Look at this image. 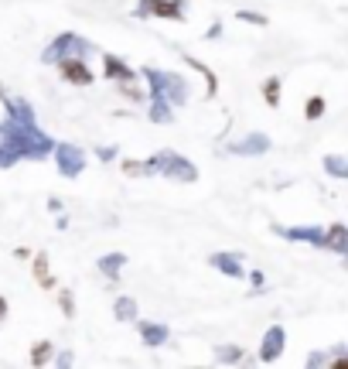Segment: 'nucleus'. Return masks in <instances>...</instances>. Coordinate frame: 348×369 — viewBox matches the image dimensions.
<instances>
[{"label": "nucleus", "mask_w": 348, "mask_h": 369, "mask_svg": "<svg viewBox=\"0 0 348 369\" xmlns=\"http://www.w3.org/2000/svg\"><path fill=\"white\" fill-rule=\"evenodd\" d=\"M144 76L151 79L154 92H161V96H164L168 103H174V106H181V103L188 99V86H184L177 76H171V72H154V69H147Z\"/></svg>", "instance_id": "1"}, {"label": "nucleus", "mask_w": 348, "mask_h": 369, "mask_svg": "<svg viewBox=\"0 0 348 369\" xmlns=\"http://www.w3.org/2000/svg\"><path fill=\"white\" fill-rule=\"evenodd\" d=\"M55 154H58V171L65 175V178H76L83 168H86V154L79 151V147H72V144H58V147H52Z\"/></svg>", "instance_id": "2"}, {"label": "nucleus", "mask_w": 348, "mask_h": 369, "mask_svg": "<svg viewBox=\"0 0 348 369\" xmlns=\"http://www.w3.org/2000/svg\"><path fill=\"white\" fill-rule=\"evenodd\" d=\"M58 65H62V76H65L69 83H76V86H89V83H92V72H89L83 62H76V59H58Z\"/></svg>", "instance_id": "3"}, {"label": "nucleus", "mask_w": 348, "mask_h": 369, "mask_svg": "<svg viewBox=\"0 0 348 369\" xmlns=\"http://www.w3.org/2000/svg\"><path fill=\"white\" fill-rule=\"evenodd\" d=\"M280 352H283V328H276V325H273V328L266 332V339H263L260 359H263V363H273Z\"/></svg>", "instance_id": "4"}, {"label": "nucleus", "mask_w": 348, "mask_h": 369, "mask_svg": "<svg viewBox=\"0 0 348 369\" xmlns=\"http://www.w3.org/2000/svg\"><path fill=\"white\" fill-rule=\"evenodd\" d=\"M147 10H154L157 17H171V21L181 17V3H177V0H144L140 14H147Z\"/></svg>", "instance_id": "5"}, {"label": "nucleus", "mask_w": 348, "mask_h": 369, "mask_svg": "<svg viewBox=\"0 0 348 369\" xmlns=\"http://www.w3.org/2000/svg\"><path fill=\"white\" fill-rule=\"evenodd\" d=\"M164 175H171V178H181V182H195L198 175H195V168L184 161V158H177V154H171V161L164 165Z\"/></svg>", "instance_id": "6"}, {"label": "nucleus", "mask_w": 348, "mask_h": 369, "mask_svg": "<svg viewBox=\"0 0 348 369\" xmlns=\"http://www.w3.org/2000/svg\"><path fill=\"white\" fill-rule=\"evenodd\" d=\"M212 267H219L222 274H229V277H243L239 257H232V253H215V257H212Z\"/></svg>", "instance_id": "7"}, {"label": "nucleus", "mask_w": 348, "mask_h": 369, "mask_svg": "<svg viewBox=\"0 0 348 369\" xmlns=\"http://www.w3.org/2000/svg\"><path fill=\"white\" fill-rule=\"evenodd\" d=\"M270 147V140L263 137V134H253L250 140H243V144H232V154H263Z\"/></svg>", "instance_id": "8"}, {"label": "nucleus", "mask_w": 348, "mask_h": 369, "mask_svg": "<svg viewBox=\"0 0 348 369\" xmlns=\"http://www.w3.org/2000/svg\"><path fill=\"white\" fill-rule=\"evenodd\" d=\"M102 65H106V76H109V79H116V83H127V79H133V72H130V69H127L120 59H113V55H106V59H102Z\"/></svg>", "instance_id": "9"}, {"label": "nucleus", "mask_w": 348, "mask_h": 369, "mask_svg": "<svg viewBox=\"0 0 348 369\" xmlns=\"http://www.w3.org/2000/svg\"><path fill=\"white\" fill-rule=\"evenodd\" d=\"M287 240H304V243H314V246H325V233L321 229H283Z\"/></svg>", "instance_id": "10"}, {"label": "nucleus", "mask_w": 348, "mask_h": 369, "mask_svg": "<svg viewBox=\"0 0 348 369\" xmlns=\"http://www.w3.org/2000/svg\"><path fill=\"white\" fill-rule=\"evenodd\" d=\"M140 332H144V342H147V346H161V342L168 339V328H164V325H151V321H144Z\"/></svg>", "instance_id": "11"}, {"label": "nucleus", "mask_w": 348, "mask_h": 369, "mask_svg": "<svg viewBox=\"0 0 348 369\" xmlns=\"http://www.w3.org/2000/svg\"><path fill=\"white\" fill-rule=\"evenodd\" d=\"M325 246H331V250L345 253V250H348V243H345V226H331V229L325 233Z\"/></svg>", "instance_id": "12"}, {"label": "nucleus", "mask_w": 348, "mask_h": 369, "mask_svg": "<svg viewBox=\"0 0 348 369\" xmlns=\"http://www.w3.org/2000/svg\"><path fill=\"white\" fill-rule=\"evenodd\" d=\"M151 120H157V123H168V120H171L168 99H164L161 92H154V103H151Z\"/></svg>", "instance_id": "13"}, {"label": "nucleus", "mask_w": 348, "mask_h": 369, "mask_svg": "<svg viewBox=\"0 0 348 369\" xmlns=\"http://www.w3.org/2000/svg\"><path fill=\"white\" fill-rule=\"evenodd\" d=\"M123 264H127V257H123V253H109V257H102V260H99V267H102L109 277L120 274V267H123Z\"/></svg>", "instance_id": "14"}, {"label": "nucleus", "mask_w": 348, "mask_h": 369, "mask_svg": "<svg viewBox=\"0 0 348 369\" xmlns=\"http://www.w3.org/2000/svg\"><path fill=\"white\" fill-rule=\"evenodd\" d=\"M52 359V342H34V352H31V363L34 366H45Z\"/></svg>", "instance_id": "15"}, {"label": "nucleus", "mask_w": 348, "mask_h": 369, "mask_svg": "<svg viewBox=\"0 0 348 369\" xmlns=\"http://www.w3.org/2000/svg\"><path fill=\"white\" fill-rule=\"evenodd\" d=\"M133 315H137V304H133L130 297H120V301H116V318H120V321H130Z\"/></svg>", "instance_id": "16"}, {"label": "nucleus", "mask_w": 348, "mask_h": 369, "mask_svg": "<svg viewBox=\"0 0 348 369\" xmlns=\"http://www.w3.org/2000/svg\"><path fill=\"white\" fill-rule=\"evenodd\" d=\"M325 165H328V171H331L335 178H345V175H348V165L342 161V158H338V154H331V158H328Z\"/></svg>", "instance_id": "17"}, {"label": "nucleus", "mask_w": 348, "mask_h": 369, "mask_svg": "<svg viewBox=\"0 0 348 369\" xmlns=\"http://www.w3.org/2000/svg\"><path fill=\"white\" fill-rule=\"evenodd\" d=\"M321 113H325V99H321V96H311V99H307V120H318Z\"/></svg>", "instance_id": "18"}, {"label": "nucleus", "mask_w": 348, "mask_h": 369, "mask_svg": "<svg viewBox=\"0 0 348 369\" xmlns=\"http://www.w3.org/2000/svg\"><path fill=\"white\" fill-rule=\"evenodd\" d=\"M219 359H222V363H236V359H243V349H236V346H222V349H219Z\"/></svg>", "instance_id": "19"}, {"label": "nucleus", "mask_w": 348, "mask_h": 369, "mask_svg": "<svg viewBox=\"0 0 348 369\" xmlns=\"http://www.w3.org/2000/svg\"><path fill=\"white\" fill-rule=\"evenodd\" d=\"M45 267H48V260H45V257H38V260H34V274H38V280L48 287V284H52V277H48V271H45Z\"/></svg>", "instance_id": "20"}, {"label": "nucleus", "mask_w": 348, "mask_h": 369, "mask_svg": "<svg viewBox=\"0 0 348 369\" xmlns=\"http://www.w3.org/2000/svg\"><path fill=\"white\" fill-rule=\"evenodd\" d=\"M263 92H266V99H270V106H276V92H280V83H276V79H270V83L263 86Z\"/></svg>", "instance_id": "21"}, {"label": "nucleus", "mask_w": 348, "mask_h": 369, "mask_svg": "<svg viewBox=\"0 0 348 369\" xmlns=\"http://www.w3.org/2000/svg\"><path fill=\"white\" fill-rule=\"evenodd\" d=\"M123 171H127V175H144L147 168H144V165H137V161H127V165H123Z\"/></svg>", "instance_id": "22"}, {"label": "nucleus", "mask_w": 348, "mask_h": 369, "mask_svg": "<svg viewBox=\"0 0 348 369\" xmlns=\"http://www.w3.org/2000/svg\"><path fill=\"white\" fill-rule=\"evenodd\" d=\"M239 17H243V21H250V24H263V17H260V14H250V10H243Z\"/></svg>", "instance_id": "23"}, {"label": "nucleus", "mask_w": 348, "mask_h": 369, "mask_svg": "<svg viewBox=\"0 0 348 369\" xmlns=\"http://www.w3.org/2000/svg\"><path fill=\"white\" fill-rule=\"evenodd\" d=\"M3 315H7V301L0 297V321H3Z\"/></svg>", "instance_id": "24"}]
</instances>
